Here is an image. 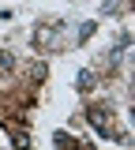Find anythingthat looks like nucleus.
Returning a JSON list of instances; mask_svg holds the SVG:
<instances>
[{"label": "nucleus", "instance_id": "nucleus-1", "mask_svg": "<svg viewBox=\"0 0 135 150\" xmlns=\"http://www.w3.org/2000/svg\"><path fill=\"white\" fill-rule=\"evenodd\" d=\"M79 86H83V90H90V86H94V75H90V71H83V79H79Z\"/></svg>", "mask_w": 135, "mask_h": 150}, {"label": "nucleus", "instance_id": "nucleus-2", "mask_svg": "<svg viewBox=\"0 0 135 150\" xmlns=\"http://www.w3.org/2000/svg\"><path fill=\"white\" fill-rule=\"evenodd\" d=\"M8 68H11V56H8V53H0V71H8Z\"/></svg>", "mask_w": 135, "mask_h": 150}]
</instances>
